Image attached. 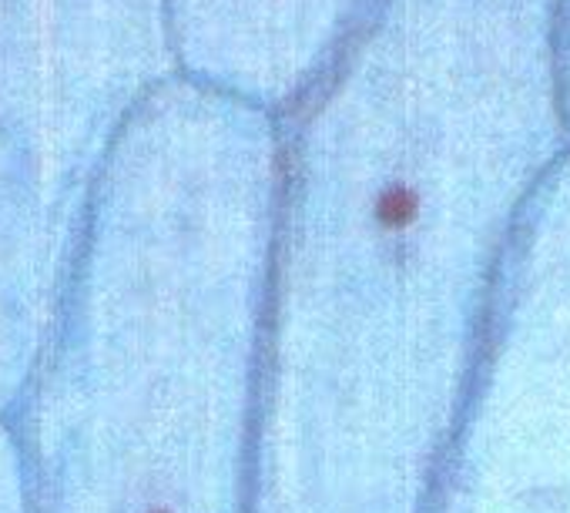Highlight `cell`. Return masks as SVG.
Instances as JSON below:
<instances>
[{
	"label": "cell",
	"instance_id": "1",
	"mask_svg": "<svg viewBox=\"0 0 570 513\" xmlns=\"http://www.w3.org/2000/svg\"><path fill=\"white\" fill-rule=\"evenodd\" d=\"M426 513H570V171L507 259Z\"/></svg>",
	"mask_w": 570,
	"mask_h": 513
}]
</instances>
